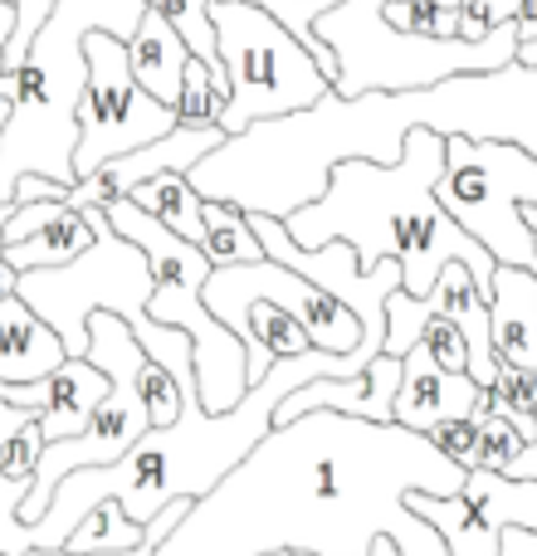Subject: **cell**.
<instances>
[{"instance_id": "ee69618b", "label": "cell", "mask_w": 537, "mask_h": 556, "mask_svg": "<svg viewBox=\"0 0 537 556\" xmlns=\"http://www.w3.org/2000/svg\"><path fill=\"white\" fill-rule=\"evenodd\" d=\"M523 220H528V230H533V244H537V205H523Z\"/></svg>"}, {"instance_id": "52a82bcc", "label": "cell", "mask_w": 537, "mask_h": 556, "mask_svg": "<svg viewBox=\"0 0 537 556\" xmlns=\"http://www.w3.org/2000/svg\"><path fill=\"white\" fill-rule=\"evenodd\" d=\"M211 20L221 35V59L230 68V103L221 113L225 137L268 117L303 113L333 93V78L317 68V59L260 5L211 0Z\"/></svg>"}, {"instance_id": "f546056e", "label": "cell", "mask_w": 537, "mask_h": 556, "mask_svg": "<svg viewBox=\"0 0 537 556\" xmlns=\"http://www.w3.org/2000/svg\"><path fill=\"white\" fill-rule=\"evenodd\" d=\"M137 386H142V401H147V415H152V430H166V425L182 420L186 391L176 386V376L166 371L162 362L142 356V371H137Z\"/></svg>"}, {"instance_id": "9c48e42d", "label": "cell", "mask_w": 537, "mask_h": 556, "mask_svg": "<svg viewBox=\"0 0 537 556\" xmlns=\"http://www.w3.org/2000/svg\"><path fill=\"white\" fill-rule=\"evenodd\" d=\"M401 117L430 127L440 137H470V142H509L537 156V68L503 64L489 74H454L435 88L396 93Z\"/></svg>"}, {"instance_id": "7a4b0ae2", "label": "cell", "mask_w": 537, "mask_h": 556, "mask_svg": "<svg viewBox=\"0 0 537 556\" xmlns=\"http://www.w3.org/2000/svg\"><path fill=\"white\" fill-rule=\"evenodd\" d=\"M362 366L352 356H333V352H303L274 362L260 386H250L235 410L211 415L201 405V395H186L182 420L166 430H147L133 450L108 469H78L68 473L54 489L45 518L25 528V547L29 552H59L68 542V532L88 518L103 498H117L123 513L133 522H152L162 508L182 498H205L211 489H221L225 473H235L250 450L274 430V415L284 405V395H294L298 386L323 381V376H357Z\"/></svg>"}, {"instance_id": "7402d4cb", "label": "cell", "mask_w": 537, "mask_h": 556, "mask_svg": "<svg viewBox=\"0 0 537 556\" xmlns=\"http://www.w3.org/2000/svg\"><path fill=\"white\" fill-rule=\"evenodd\" d=\"M405 508L421 513L435 532L445 538L450 556H499L503 547V532H489L479 518L470 513V503L454 493V498H435V493H411Z\"/></svg>"}, {"instance_id": "d4e9b609", "label": "cell", "mask_w": 537, "mask_h": 556, "mask_svg": "<svg viewBox=\"0 0 537 556\" xmlns=\"http://www.w3.org/2000/svg\"><path fill=\"white\" fill-rule=\"evenodd\" d=\"M142 542H147V528H142V522L127 518L117 498H103L84 522H78L74 532H68L64 552H74V556H98V552H133V547H142Z\"/></svg>"}, {"instance_id": "b9f144b4", "label": "cell", "mask_w": 537, "mask_h": 556, "mask_svg": "<svg viewBox=\"0 0 537 556\" xmlns=\"http://www.w3.org/2000/svg\"><path fill=\"white\" fill-rule=\"evenodd\" d=\"M519 64L537 68V39H533V45H519Z\"/></svg>"}, {"instance_id": "2e32d148", "label": "cell", "mask_w": 537, "mask_h": 556, "mask_svg": "<svg viewBox=\"0 0 537 556\" xmlns=\"http://www.w3.org/2000/svg\"><path fill=\"white\" fill-rule=\"evenodd\" d=\"M396 391H401V356H376L357 376H323V381L298 386L294 395H284L274 425H288L308 410H342V415H357V420L391 425Z\"/></svg>"}, {"instance_id": "4316f807", "label": "cell", "mask_w": 537, "mask_h": 556, "mask_svg": "<svg viewBox=\"0 0 537 556\" xmlns=\"http://www.w3.org/2000/svg\"><path fill=\"white\" fill-rule=\"evenodd\" d=\"M147 5L186 39V49H191L196 59H205L215 74H230L221 59V35H215V20H211V0H147Z\"/></svg>"}, {"instance_id": "60d3db41", "label": "cell", "mask_w": 537, "mask_h": 556, "mask_svg": "<svg viewBox=\"0 0 537 556\" xmlns=\"http://www.w3.org/2000/svg\"><path fill=\"white\" fill-rule=\"evenodd\" d=\"M15 215V201H0V254H5V225Z\"/></svg>"}, {"instance_id": "1f68e13d", "label": "cell", "mask_w": 537, "mask_h": 556, "mask_svg": "<svg viewBox=\"0 0 537 556\" xmlns=\"http://www.w3.org/2000/svg\"><path fill=\"white\" fill-rule=\"evenodd\" d=\"M10 5H15V29H10V39H5V68L20 74L29 45H35V35L49 25V15H54L59 0H10Z\"/></svg>"}, {"instance_id": "8fae6325", "label": "cell", "mask_w": 537, "mask_h": 556, "mask_svg": "<svg viewBox=\"0 0 537 556\" xmlns=\"http://www.w3.org/2000/svg\"><path fill=\"white\" fill-rule=\"evenodd\" d=\"M205 307L215 317L225 307H240V303H274L284 307L288 317L303 323V332L313 337L317 352H333V356H352L362 346V323L352 317V307L337 303L327 288H317L313 278L294 274L288 264L260 260V264H230V269H215L205 278Z\"/></svg>"}, {"instance_id": "f1b7e54d", "label": "cell", "mask_w": 537, "mask_h": 556, "mask_svg": "<svg viewBox=\"0 0 537 556\" xmlns=\"http://www.w3.org/2000/svg\"><path fill=\"white\" fill-rule=\"evenodd\" d=\"M386 20L405 35L421 39H454L460 35V10H445L435 0H386Z\"/></svg>"}, {"instance_id": "bcb514c9", "label": "cell", "mask_w": 537, "mask_h": 556, "mask_svg": "<svg viewBox=\"0 0 537 556\" xmlns=\"http://www.w3.org/2000/svg\"><path fill=\"white\" fill-rule=\"evenodd\" d=\"M288 556H313V552H288Z\"/></svg>"}, {"instance_id": "9a60e30c", "label": "cell", "mask_w": 537, "mask_h": 556, "mask_svg": "<svg viewBox=\"0 0 537 556\" xmlns=\"http://www.w3.org/2000/svg\"><path fill=\"white\" fill-rule=\"evenodd\" d=\"M484 386L470 371H445L425 346L401 356V391H396V425L430 434L450 420H474Z\"/></svg>"}, {"instance_id": "6da1fadb", "label": "cell", "mask_w": 537, "mask_h": 556, "mask_svg": "<svg viewBox=\"0 0 537 556\" xmlns=\"http://www.w3.org/2000/svg\"><path fill=\"white\" fill-rule=\"evenodd\" d=\"M464 479L470 469L445 459L430 434L308 410L274 425L221 489L196 498L157 556H372L382 538L401 556H450L405 498H454Z\"/></svg>"}, {"instance_id": "7bdbcfd3", "label": "cell", "mask_w": 537, "mask_h": 556, "mask_svg": "<svg viewBox=\"0 0 537 556\" xmlns=\"http://www.w3.org/2000/svg\"><path fill=\"white\" fill-rule=\"evenodd\" d=\"M372 556H401V552H396V542H391V538H382V542L372 547Z\"/></svg>"}, {"instance_id": "3957f363", "label": "cell", "mask_w": 537, "mask_h": 556, "mask_svg": "<svg viewBox=\"0 0 537 556\" xmlns=\"http://www.w3.org/2000/svg\"><path fill=\"white\" fill-rule=\"evenodd\" d=\"M445 176V137L415 127L396 166L376 162H337L327 195L288 215V235L303 250L342 240L357 250L362 269L372 274L382 260L401 264V288L411 298H430L445 264H464L479 278L484 298L494 288V254L435 201Z\"/></svg>"}, {"instance_id": "8992f818", "label": "cell", "mask_w": 537, "mask_h": 556, "mask_svg": "<svg viewBox=\"0 0 537 556\" xmlns=\"http://www.w3.org/2000/svg\"><path fill=\"white\" fill-rule=\"evenodd\" d=\"M113 230L133 240L152 264V298H147V317L162 327H182L196 346V395L211 415H225L250 395V352H245L240 332L221 323L205 307V278L215 274L211 254L201 244L172 235L157 215H147L137 201H117L108 211Z\"/></svg>"}, {"instance_id": "8d00e7d4", "label": "cell", "mask_w": 537, "mask_h": 556, "mask_svg": "<svg viewBox=\"0 0 537 556\" xmlns=\"http://www.w3.org/2000/svg\"><path fill=\"white\" fill-rule=\"evenodd\" d=\"M15 103H20V74H0V132H5Z\"/></svg>"}, {"instance_id": "74e56055", "label": "cell", "mask_w": 537, "mask_h": 556, "mask_svg": "<svg viewBox=\"0 0 537 556\" xmlns=\"http://www.w3.org/2000/svg\"><path fill=\"white\" fill-rule=\"evenodd\" d=\"M509 479H537V440L528 444V450L513 459V469H509Z\"/></svg>"}, {"instance_id": "d590c367", "label": "cell", "mask_w": 537, "mask_h": 556, "mask_svg": "<svg viewBox=\"0 0 537 556\" xmlns=\"http://www.w3.org/2000/svg\"><path fill=\"white\" fill-rule=\"evenodd\" d=\"M499 556H537V532L509 528V532H503V547H499Z\"/></svg>"}, {"instance_id": "603a6c76", "label": "cell", "mask_w": 537, "mask_h": 556, "mask_svg": "<svg viewBox=\"0 0 537 556\" xmlns=\"http://www.w3.org/2000/svg\"><path fill=\"white\" fill-rule=\"evenodd\" d=\"M479 415H503V420L519 425V434L533 444L537 440V371H523V366L499 362L494 386H484V395H479L474 420H479Z\"/></svg>"}, {"instance_id": "f35d334b", "label": "cell", "mask_w": 537, "mask_h": 556, "mask_svg": "<svg viewBox=\"0 0 537 556\" xmlns=\"http://www.w3.org/2000/svg\"><path fill=\"white\" fill-rule=\"evenodd\" d=\"M15 293H20V274L0 260V303H5V298H15Z\"/></svg>"}, {"instance_id": "ab89813d", "label": "cell", "mask_w": 537, "mask_h": 556, "mask_svg": "<svg viewBox=\"0 0 537 556\" xmlns=\"http://www.w3.org/2000/svg\"><path fill=\"white\" fill-rule=\"evenodd\" d=\"M10 29H15V5H10V0H0V45L10 39Z\"/></svg>"}, {"instance_id": "5bb4252c", "label": "cell", "mask_w": 537, "mask_h": 556, "mask_svg": "<svg viewBox=\"0 0 537 556\" xmlns=\"http://www.w3.org/2000/svg\"><path fill=\"white\" fill-rule=\"evenodd\" d=\"M93 225L68 201H15V215L5 225V254L0 260L15 274L29 269H64L93 244Z\"/></svg>"}, {"instance_id": "ba28073f", "label": "cell", "mask_w": 537, "mask_h": 556, "mask_svg": "<svg viewBox=\"0 0 537 556\" xmlns=\"http://www.w3.org/2000/svg\"><path fill=\"white\" fill-rule=\"evenodd\" d=\"M435 201L494 254V264L537 274V244L523 205H537V156L509 142L445 137V176Z\"/></svg>"}, {"instance_id": "277c9868", "label": "cell", "mask_w": 537, "mask_h": 556, "mask_svg": "<svg viewBox=\"0 0 537 556\" xmlns=\"http://www.w3.org/2000/svg\"><path fill=\"white\" fill-rule=\"evenodd\" d=\"M147 0H59L20 64V103L0 132V201H15L25 176L78 186V103L88 88V35L133 39Z\"/></svg>"}, {"instance_id": "484cf974", "label": "cell", "mask_w": 537, "mask_h": 556, "mask_svg": "<svg viewBox=\"0 0 537 556\" xmlns=\"http://www.w3.org/2000/svg\"><path fill=\"white\" fill-rule=\"evenodd\" d=\"M230 103V74H215L205 59H191L176 98V123L182 127H221V113Z\"/></svg>"}, {"instance_id": "ffe728a7", "label": "cell", "mask_w": 537, "mask_h": 556, "mask_svg": "<svg viewBox=\"0 0 537 556\" xmlns=\"http://www.w3.org/2000/svg\"><path fill=\"white\" fill-rule=\"evenodd\" d=\"M460 498L470 503V513L484 522L489 532H537V479H509L494 469H470Z\"/></svg>"}, {"instance_id": "e0dca14e", "label": "cell", "mask_w": 537, "mask_h": 556, "mask_svg": "<svg viewBox=\"0 0 537 556\" xmlns=\"http://www.w3.org/2000/svg\"><path fill=\"white\" fill-rule=\"evenodd\" d=\"M494 356L523 371H537V274L499 264L489 288Z\"/></svg>"}, {"instance_id": "836d02e7", "label": "cell", "mask_w": 537, "mask_h": 556, "mask_svg": "<svg viewBox=\"0 0 537 556\" xmlns=\"http://www.w3.org/2000/svg\"><path fill=\"white\" fill-rule=\"evenodd\" d=\"M430 444L454 459L460 469H479V420H450L440 430H430Z\"/></svg>"}, {"instance_id": "4fadbf2b", "label": "cell", "mask_w": 537, "mask_h": 556, "mask_svg": "<svg viewBox=\"0 0 537 556\" xmlns=\"http://www.w3.org/2000/svg\"><path fill=\"white\" fill-rule=\"evenodd\" d=\"M108 391H113V381H108L103 366H93L88 356H68L59 371L39 376V381L0 386V401L20 405V410H35L45 440L54 444V440H74V434H84Z\"/></svg>"}, {"instance_id": "5b68a950", "label": "cell", "mask_w": 537, "mask_h": 556, "mask_svg": "<svg viewBox=\"0 0 537 556\" xmlns=\"http://www.w3.org/2000/svg\"><path fill=\"white\" fill-rule=\"evenodd\" d=\"M98 240L64 269H29L20 274V298L59 332L68 356H88V323L93 313H117L142 352L176 376L186 395H196V346L182 327H162L147 317L152 298V264L133 240L113 230L103 211H84Z\"/></svg>"}, {"instance_id": "30bf717a", "label": "cell", "mask_w": 537, "mask_h": 556, "mask_svg": "<svg viewBox=\"0 0 537 556\" xmlns=\"http://www.w3.org/2000/svg\"><path fill=\"white\" fill-rule=\"evenodd\" d=\"M84 54H88V88H84V103H78V152H74L78 181L93 176L113 156L152 147L182 127L176 123V108L157 103L133 78L127 39L98 29V35H88Z\"/></svg>"}, {"instance_id": "4dcf8cb0", "label": "cell", "mask_w": 537, "mask_h": 556, "mask_svg": "<svg viewBox=\"0 0 537 556\" xmlns=\"http://www.w3.org/2000/svg\"><path fill=\"white\" fill-rule=\"evenodd\" d=\"M523 450H528V440L519 434V425L503 415H479V469L509 473Z\"/></svg>"}, {"instance_id": "d6a6232c", "label": "cell", "mask_w": 537, "mask_h": 556, "mask_svg": "<svg viewBox=\"0 0 537 556\" xmlns=\"http://www.w3.org/2000/svg\"><path fill=\"white\" fill-rule=\"evenodd\" d=\"M421 346L445 366V371H470V342H464L460 327H454L445 313H435V307H430V323H425V332H421Z\"/></svg>"}, {"instance_id": "cb8c5ba5", "label": "cell", "mask_w": 537, "mask_h": 556, "mask_svg": "<svg viewBox=\"0 0 537 556\" xmlns=\"http://www.w3.org/2000/svg\"><path fill=\"white\" fill-rule=\"evenodd\" d=\"M205 244L201 250L211 254L215 269H230V264H260L264 260V244L254 240L250 230V215L235 211L225 201H205Z\"/></svg>"}, {"instance_id": "f6af8a7d", "label": "cell", "mask_w": 537, "mask_h": 556, "mask_svg": "<svg viewBox=\"0 0 537 556\" xmlns=\"http://www.w3.org/2000/svg\"><path fill=\"white\" fill-rule=\"evenodd\" d=\"M0 74H10V68H5V45H0Z\"/></svg>"}, {"instance_id": "83f0119b", "label": "cell", "mask_w": 537, "mask_h": 556, "mask_svg": "<svg viewBox=\"0 0 537 556\" xmlns=\"http://www.w3.org/2000/svg\"><path fill=\"white\" fill-rule=\"evenodd\" d=\"M430 323V298H411L405 288H396L386 303V352L382 356H405L421 346V332Z\"/></svg>"}, {"instance_id": "7c38bea8", "label": "cell", "mask_w": 537, "mask_h": 556, "mask_svg": "<svg viewBox=\"0 0 537 556\" xmlns=\"http://www.w3.org/2000/svg\"><path fill=\"white\" fill-rule=\"evenodd\" d=\"M221 142H225L221 127H176V132H166L162 142L137 147V152L103 162L93 176H84L78 186H68L64 201L74 205V211H103L108 215L142 181H152V176H162V172H191V166L205 162Z\"/></svg>"}, {"instance_id": "ac0fdd59", "label": "cell", "mask_w": 537, "mask_h": 556, "mask_svg": "<svg viewBox=\"0 0 537 556\" xmlns=\"http://www.w3.org/2000/svg\"><path fill=\"white\" fill-rule=\"evenodd\" d=\"M68 362L59 332L25 303V298H5L0 303V386H25L39 376L59 371Z\"/></svg>"}, {"instance_id": "44dd1931", "label": "cell", "mask_w": 537, "mask_h": 556, "mask_svg": "<svg viewBox=\"0 0 537 556\" xmlns=\"http://www.w3.org/2000/svg\"><path fill=\"white\" fill-rule=\"evenodd\" d=\"M127 201H137L147 215H157V220L166 225L172 235H182V240L191 244H205V195L191 186V176L186 172H162L152 176V181H142Z\"/></svg>"}, {"instance_id": "e575fe53", "label": "cell", "mask_w": 537, "mask_h": 556, "mask_svg": "<svg viewBox=\"0 0 537 556\" xmlns=\"http://www.w3.org/2000/svg\"><path fill=\"white\" fill-rule=\"evenodd\" d=\"M35 420H39L35 410H20V405H5V401H0V450L10 444V434L25 430V425H35Z\"/></svg>"}, {"instance_id": "d6986e66", "label": "cell", "mask_w": 537, "mask_h": 556, "mask_svg": "<svg viewBox=\"0 0 537 556\" xmlns=\"http://www.w3.org/2000/svg\"><path fill=\"white\" fill-rule=\"evenodd\" d=\"M191 49H186V39L176 35L172 25H166L162 15H157L152 5H147L142 25H137V35L127 39V64H133V78L147 88V93L157 98V103L176 108V98H182V78H186V64H191Z\"/></svg>"}]
</instances>
